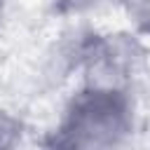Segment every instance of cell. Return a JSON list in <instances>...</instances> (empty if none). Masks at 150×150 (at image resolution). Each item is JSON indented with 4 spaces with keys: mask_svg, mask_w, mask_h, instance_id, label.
I'll list each match as a JSON object with an SVG mask.
<instances>
[{
    "mask_svg": "<svg viewBox=\"0 0 150 150\" xmlns=\"http://www.w3.org/2000/svg\"><path fill=\"white\" fill-rule=\"evenodd\" d=\"M91 0H63V5H68V7H84V5H89Z\"/></svg>",
    "mask_w": 150,
    "mask_h": 150,
    "instance_id": "obj_2",
    "label": "cell"
},
{
    "mask_svg": "<svg viewBox=\"0 0 150 150\" xmlns=\"http://www.w3.org/2000/svg\"><path fill=\"white\" fill-rule=\"evenodd\" d=\"M127 103L115 91H89L75 101L63 124L61 143L108 145L127 131Z\"/></svg>",
    "mask_w": 150,
    "mask_h": 150,
    "instance_id": "obj_1",
    "label": "cell"
}]
</instances>
